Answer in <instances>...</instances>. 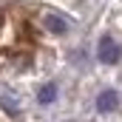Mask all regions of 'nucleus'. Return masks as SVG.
<instances>
[{
    "instance_id": "nucleus-2",
    "label": "nucleus",
    "mask_w": 122,
    "mask_h": 122,
    "mask_svg": "<svg viewBox=\"0 0 122 122\" xmlns=\"http://www.w3.org/2000/svg\"><path fill=\"white\" fill-rule=\"evenodd\" d=\"M117 108H119V91H117V88L99 91V97H97V111H99V114H114Z\"/></svg>"
},
{
    "instance_id": "nucleus-3",
    "label": "nucleus",
    "mask_w": 122,
    "mask_h": 122,
    "mask_svg": "<svg viewBox=\"0 0 122 122\" xmlns=\"http://www.w3.org/2000/svg\"><path fill=\"white\" fill-rule=\"evenodd\" d=\"M43 26L51 31V34H68V29H71V23L65 17H60V14H46L43 17Z\"/></svg>"
},
{
    "instance_id": "nucleus-4",
    "label": "nucleus",
    "mask_w": 122,
    "mask_h": 122,
    "mask_svg": "<svg viewBox=\"0 0 122 122\" xmlns=\"http://www.w3.org/2000/svg\"><path fill=\"white\" fill-rule=\"evenodd\" d=\"M54 99H57V85H54V82H46V85L37 91V102H40V105H51Z\"/></svg>"
},
{
    "instance_id": "nucleus-1",
    "label": "nucleus",
    "mask_w": 122,
    "mask_h": 122,
    "mask_svg": "<svg viewBox=\"0 0 122 122\" xmlns=\"http://www.w3.org/2000/svg\"><path fill=\"white\" fill-rule=\"evenodd\" d=\"M97 60L102 65H117L122 60V46L111 37V34H102L99 43H97Z\"/></svg>"
}]
</instances>
